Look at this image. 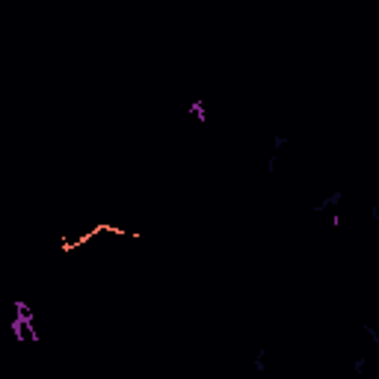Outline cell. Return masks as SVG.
Instances as JSON below:
<instances>
[{"mask_svg":"<svg viewBox=\"0 0 379 379\" xmlns=\"http://www.w3.org/2000/svg\"><path fill=\"white\" fill-rule=\"evenodd\" d=\"M341 199H344V193H341V190H335L332 196H326V199H323L320 205H314L311 210H314V213H323L326 208H335V205H341Z\"/></svg>","mask_w":379,"mask_h":379,"instance_id":"6da1fadb","label":"cell"},{"mask_svg":"<svg viewBox=\"0 0 379 379\" xmlns=\"http://www.w3.org/2000/svg\"><path fill=\"white\" fill-rule=\"evenodd\" d=\"M282 142H287V139H284V136H276V139H273V151H279V148H282Z\"/></svg>","mask_w":379,"mask_h":379,"instance_id":"7a4b0ae2","label":"cell"},{"mask_svg":"<svg viewBox=\"0 0 379 379\" xmlns=\"http://www.w3.org/2000/svg\"><path fill=\"white\" fill-rule=\"evenodd\" d=\"M356 373H364V359H356Z\"/></svg>","mask_w":379,"mask_h":379,"instance_id":"3957f363","label":"cell"},{"mask_svg":"<svg viewBox=\"0 0 379 379\" xmlns=\"http://www.w3.org/2000/svg\"><path fill=\"white\" fill-rule=\"evenodd\" d=\"M370 216H373V219L379 222V208H370Z\"/></svg>","mask_w":379,"mask_h":379,"instance_id":"277c9868","label":"cell"}]
</instances>
